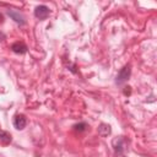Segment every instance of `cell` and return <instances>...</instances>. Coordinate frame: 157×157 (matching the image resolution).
Here are the masks:
<instances>
[{
    "mask_svg": "<svg viewBox=\"0 0 157 157\" xmlns=\"http://www.w3.org/2000/svg\"><path fill=\"white\" fill-rule=\"evenodd\" d=\"M130 74H131V67H130V65H125L124 67H121V69L119 70V72H118V75H117V77H115V83H117V85H123V83H125V82L129 80V77H130Z\"/></svg>",
    "mask_w": 157,
    "mask_h": 157,
    "instance_id": "6da1fadb",
    "label": "cell"
},
{
    "mask_svg": "<svg viewBox=\"0 0 157 157\" xmlns=\"http://www.w3.org/2000/svg\"><path fill=\"white\" fill-rule=\"evenodd\" d=\"M128 141L123 137V136H119V137H115L113 141H112V146H113V150L117 155H123L124 150H125V146H126Z\"/></svg>",
    "mask_w": 157,
    "mask_h": 157,
    "instance_id": "7a4b0ae2",
    "label": "cell"
},
{
    "mask_svg": "<svg viewBox=\"0 0 157 157\" xmlns=\"http://www.w3.org/2000/svg\"><path fill=\"white\" fill-rule=\"evenodd\" d=\"M49 15H50V10L45 5H39L34 9V16L39 20H45Z\"/></svg>",
    "mask_w": 157,
    "mask_h": 157,
    "instance_id": "3957f363",
    "label": "cell"
},
{
    "mask_svg": "<svg viewBox=\"0 0 157 157\" xmlns=\"http://www.w3.org/2000/svg\"><path fill=\"white\" fill-rule=\"evenodd\" d=\"M7 15L16 22V23H18L20 26H25L26 25V20H25V17H23V15L22 13H20L18 11H16V10H7Z\"/></svg>",
    "mask_w": 157,
    "mask_h": 157,
    "instance_id": "277c9868",
    "label": "cell"
},
{
    "mask_svg": "<svg viewBox=\"0 0 157 157\" xmlns=\"http://www.w3.org/2000/svg\"><path fill=\"white\" fill-rule=\"evenodd\" d=\"M26 124H27V119L23 114H16L15 118H13V126L17 129V130H23L26 128Z\"/></svg>",
    "mask_w": 157,
    "mask_h": 157,
    "instance_id": "5b68a950",
    "label": "cell"
},
{
    "mask_svg": "<svg viewBox=\"0 0 157 157\" xmlns=\"http://www.w3.org/2000/svg\"><path fill=\"white\" fill-rule=\"evenodd\" d=\"M11 50L16 54H25L27 53V45L23 42H15L11 45Z\"/></svg>",
    "mask_w": 157,
    "mask_h": 157,
    "instance_id": "8992f818",
    "label": "cell"
},
{
    "mask_svg": "<svg viewBox=\"0 0 157 157\" xmlns=\"http://www.w3.org/2000/svg\"><path fill=\"white\" fill-rule=\"evenodd\" d=\"M110 126L108 125V124H101L99 126H98V134L102 136V137H105V136H108L109 134H110Z\"/></svg>",
    "mask_w": 157,
    "mask_h": 157,
    "instance_id": "52a82bcc",
    "label": "cell"
},
{
    "mask_svg": "<svg viewBox=\"0 0 157 157\" xmlns=\"http://www.w3.org/2000/svg\"><path fill=\"white\" fill-rule=\"evenodd\" d=\"M0 142L2 145H7L11 142V135L7 131H2L0 130Z\"/></svg>",
    "mask_w": 157,
    "mask_h": 157,
    "instance_id": "ba28073f",
    "label": "cell"
},
{
    "mask_svg": "<svg viewBox=\"0 0 157 157\" xmlns=\"http://www.w3.org/2000/svg\"><path fill=\"white\" fill-rule=\"evenodd\" d=\"M74 128H75V130H77V131H85V130L88 128V125H87L86 123H78V124H76Z\"/></svg>",
    "mask_w": 157,
    "mask_h": 157,
    "instance_id": "9c48e42d",
    "label": "cell"
},
{
    "mask_svg": "<svg viewBox=\"0 0 157 157\" xmlns=\"http://www.w3.org/2000/svg\"><path fill=\"white\" fill-rule=\"evenodd\" d=\"M2 39H5V34L2 32H0V40H2Z\"/></svg>",
    "mask_w": 157,
    "mask_h": 157,
    "instance_id": "30bf717a",
    "label": "cell"
},
{
    "mask_svg": "<svg viewBox=\"0 0 157 157\" xmlns=\"http://www.w3.org/2000/svg\"><path fill=\"white\" fill-rule=\"evenodd\" d=\"M124 93L125 94H130V87H129V90H124Z\"/></svg>",
    "mask_w": 157,
    "mask_h": 157,
    "instance_id": "8fae6325",
    "label": "cell"
},
{
    "mask_svg": "<svg viewBox=\"0 0 157 157\" xmlns=\"http://www.w3.org/2000/svg\"><path fill=\"white\" fill-rule=\"evenodd\" d=\"M2 20H4V17H2V15L0 13V22H2Z\"/></svg>",
    "mask_w": 157,
    "mask_h": 157,
    "instance_id": "7c38bea8",
    "label": "cell"
},
{
    "mask_svg": "<svg viewBox=\"0 0 157 157\" xmlns=\"http://www.w3.org/2000/svg\"><path fill=\"white\" fill-rule=\"evenodd\" d=\"M0 130H1V129H0Z\"/></svg>",
    "mask_w": 157,
    "mask_h": 157,
    "instance_id": "4fadbf2b",
    "label": "cell"
}]
</instances>
